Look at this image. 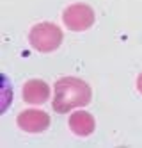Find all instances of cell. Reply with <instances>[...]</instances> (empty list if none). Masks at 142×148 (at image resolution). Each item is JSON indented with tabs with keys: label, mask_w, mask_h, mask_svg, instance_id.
<instances>
[{
	"label": "cell",
	"mask_w": 142,
	"mask_h": 148,
	"mask_svg": "<svg viewBox=\"0 0 142 148\" xmlns=\"http://www.w3.org/2000/svg\"><path fill=\"white\" fill-rule=\"evenodd\" d=\"M91 88L89 84L76 79L64 77L55 82V97H53V111L55 112H69L75 107H82L91 102Z\"/></svg>",
	"instance_id": "1"
},
{
	"label": "cell",
	"mask_w": 142,
	"mask_h": 148,
	"mask_svg": "<svg viewBox=\"0 0 142 148\" xmlns=\"http://www.w3.org/2000/svg\"><path fill=\"white\" fill-rule=\"evenodd\" d=\"M29 41L37 52H53L62 43V30L50 22L36 23L29 32Z\"/></svg>",
	"instance_id": "2"
},
{
	"label": "cell",
	"mask_w": 142,
	"mask_h": 148,
	"mask_svg": "<svg viewBox=\"0 0 142 148\" xmlns=\"http://www.w3.org/2000/svg\"><path fill=\"white\" fill-rule=\"evenodd\" d=\"M62 20L68 29L80 32V30H87L94 23V11L87 4H73L64 9Z\"/></svg>",
	"instance_id": "3"
},
{
	"label": "cell",
	"mask_w": 142,
	"mask_h": 148,
	"mask_svg": "<svg viewBox=\"0 0 142 148\" xmlns=\"http://www.w3.org/2000/svg\"><path fill=\"white\" fill-rule=\"evenodd\" d=\"M16 121L21 130H25L29 134H36V132H43L48 129L50 116L45 111H39V109H27L18 114Z\"/></svg>",
	"instance_id": "4"
},
{
	"label": "cell",
	"mask_w": 142,
	"mask_h": 148,
	"mask_svg": "<svg viewBox=\"0 0 142 148\" xmlns=\"http://www.w3.org/2000/svg\"><path fill=\"white\" fill-rule=\"evenodd\" d=\"M50 97V86L45 80H29L23 86V100L27 103H43Z\"/></svg>",
	"instance_id": "5"
},
{
	"label": "cell",
	"mask_w": 142,
	"mask_h": 148,
	"mask_svg": "<svg viewBox=\"0 0 142 148\" xmlns=\"http://www.w3.org/2000/svg\"><path fill=\"white\" fill-rule=\"evenodd\" d=\"M94 127H96V121L92 118V114L85 112V111H76L69 118V129L76 136H82V137L91 136L94 132Z\"/></svg>",
	"instance_id": "6"
},
{
	"label": "cell",
	"mask_w": 142,
	"mask_h": 148,
	"mask_svg": "<svg viewBox=\"0 0 142 148\" xmlns=\"http://www.w3.org/2000/svg\"><path fill=\"white\" fill-rule=\"evenodd\" d=\"M137 89L142 93V73H140V75L137 77Z\"/></svg>",
	"instance_id": "7"
}]
</instances>
